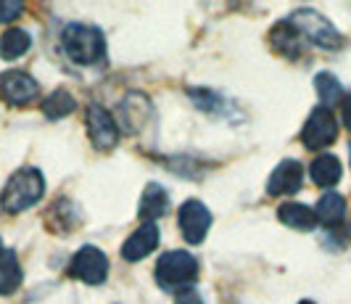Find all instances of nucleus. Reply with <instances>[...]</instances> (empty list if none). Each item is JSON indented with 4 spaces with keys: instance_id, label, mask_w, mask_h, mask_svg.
<instances>
[{
    "instance_id": "nucleus-10",
    "label": "nucleus",
    "mask_w": 351,
    "mask_h": 304,
    "mask_svg": "<svg viewBox=\"0 0 351 304\" xmlns=\"http://www.w3.org/2000/svg\"><path fill=\"white\" fill-rule=\"evenodd\" d=\"M301 183H304V167H301V161L282 159L272 169L269 180H267V194L269 196H291V194L299 191Z\"/></svg>"
},
{
    "instance_id": "nucleus-19",
    "label": "nucleus",
    "mask_w": 351,
    "mask_h": 304,
    "mask_svg": "<svg viewBox=\"0 0 351 304\" xmlns=\"http://www.w3.org/2000/svg\"><path fill=\"white\" fill-rule=\"evenodd\" d=\"M77 108V101L69 90H53L51 95L43 101V114L48 119H61V117H69L71 111Z\"/></svg>"
},
{
    "instance_id": "nucleus-21",
    "label": "nucleus",
    "mask_w": 351,
    "mask_h": 304,
    "mask_svg": "<svg viewBox=\"0 0 351 304\" xmlns=\"http://www.w3.org/2000/svg\"><path fill=\"white\" fill-rule=\"evenodd\" d=\"M24 11V5L19 0H0V24H11L19 14Z\"/></svg>"
},
{
    "instance_id": "nucleus-6",
    "label": "nucleus",
    "mask_w": 351,
    "mask_h": 304,
    "mask_svg": "<svg viewBox=\"0 0 351 304\" xmlns=\"http://www.w3.org/2000/svg\"><path fill=\"white\" fill-rule=\"evenodd\" d=\"M335 138H338V122H335L333 111L325 106H317L309 114L304 130H301V143L309 151H319V148H328Z\"/></svg>"
},
{
    "instance_id": "nucleus-24",
    "label": "nucleus",
    "mask_w": 351,
    "mask_h": 304,
    "mask_svg": "<svg viewBox=\"0 0 351 304\" xmlns=\"http://www.w3.org/2000/svg\"><path fill=\"white\" fill-rule=\"evenodd\" d=\"M299 304H315V302H309V299H304V302H299Z\"/></svg>"
},
{
    "instance_id": "nucleus-8",
    "label": "nucleus",
    "mask_w": 351,
    "mask_h": 304,
    "mask_svg": "<svg viewBox=\"0 0 351 304\" xmlns=\"http://www.w3.org/2000/svg\"><path fill=\"white\" fill-rule=\"evenodd\" d=\"M40 88H37L35 77L19 69H8L0 74V98L8 101L11 106H24L29 101H35Z\"/></svg>"
},
{
    "instance_id": "nucleus-26",
    "label": "nucleus",
    "mask_w": 351,
    "mask_h": 304,
    "mask_svg": "<svg viewBox=\"0 0 351 304\" xmlns=\"http://www.w3.org/2000/svg\"><path fill=\"white\" fill-rule=\"evenodd\" d=\"M349 156H351V145H349Z\"/></svg>"
},
{
    "instance_id": "nucleus-12",
    "label": "nucleus",
    "mask_w": 351,
    "mask_h": 304,
    "mask_svg": "<svg viewBox=\"0 0 351 304\" xmlns=\"http://www.w3.org/2000/svg\"><path fill=\"white\" fill-rule=\"evenodd\" d=\"M304 43H306V40L301 37V32L291 21L275 24L272 32H269V45H272V51L285 56V58H291V61H296L299 56H304Z\"/></svg>"
},
{
    "instance_id": "nucleus-16",
    "label": "nucleus",
    "mask_w": 351,
    "mask_h": 304,
    "mask_svg": "<svg viewBox=\"0 0 351 304\" xmlns=\"http://www.w3.org/2000/svg\"><path fill=\"white\" fill-rule=\"evenodd\" d=\"M309 175H312L315 185H319V188H333L335 183L341 180V175H343V169H341L338 156H333V154H322V156H317V159L312 161Z\"/></svg>"
},
{
    "instance_id": "nucleus-15",
    "label": "nucleus",
    "mask_w": 351,
    "mask_h": 304,
    "mask_svg": "<svg viewBox=\"0 0 351 304\" xmlns=\"http://www.w3.org/2000/svg\"><path fill=\"white\" fill-rule=\"evenodd\" d=\"M278 217H280L282 225H288L293 231H312L317 225L315 209H309L306 204H299V201H285V204H280Z\"/></svg>"
},
{
    "instance_id": "nucleus-9",
    "label": "nucleus",
    "mask_w": 351,
    "mask_h": 304,
    "mask_svg": "<svg viewBox=\"0 0 351 304\" xmlns=\"http://www.w3.org/2000/svg\"><path fill=\"white\" fill-rule=\"evenodd\" d=\"M88 135L95 148L108 151L119 143V125L117 119L98 104H90L88 106Z\"/></svg>"
},
{
    "instance_id": "nucleus-4",
    "label": "nucleus",
    "mask_w": 351,
    "mask_h": 304,
    "mask_svg": "<svg viewBox=\"0 0 351 304\" xmlns=\"http://www.w3.org/2000/svg\"><path fill=\"white\" fill-rule=\"evenodd\" d=\"M288 21L299 30L304 40H309L312 45L322 48V51H338V48H343V35L322 14H317L312 8H299Z\"/></svg>"
},
{
    "instance_id": "nucleus-25",
    "label": "nucleus",
    "mask_w": 351,
    "mask_h": 304,
    "mask_svg": "<svg viewBox=\"0 0 351 304\" xmlns=\"http://www.w3.org/2000/svg\"><path fill=\"white\" fill-rule=\"evenodd\" d=\"M0 254H3V241H0Z\"/></svg>"
},
{
    "instance_id": "nucleus-1",
    "label": "nucleus",
    "mask_w": 351,
    "mask_h": 304,
    "mask_svg": "<svg viewBox=\"0 0 351 304\" xmlns=\"http://www.w3.org/2000/svg\"><path fill=\"white\" fill-rule=\"evenodd\" d=\"M45 194V178L37 167H24L14 172L3 194H0V207L8 212V215H19V212H27L29 207H35L37 201Z\"/></svg>"
},
{
    "instance_id": "nucleus-14",
    "label": "nucleus",
    "mask_w": 351,
    "mask_h": 304,
    "mask_svg": "<svg viewBox=\"0 0 351 304\" xmlns=\"http://www.w3.org/2000/svg\"><path fill=\"white\" fill-rule=\"evenodd\" d=\"M317 222L325 225V228H338L343 220H346V198L335 191H328L325 196L317 201Z\"/></svg>"
},
{
    "instance_id": "nucleus-2",
    "label": "nucleus",
    "mask_w": 351,
    "mask_h": 304,
    "mask_svg": "<svg viewBox=\"0 0 351 304\" xmlns=\"http://www.w3.org/2000/svg\"><path fill=\"white\" fill-rule=\"evenodd\" d=\"M61 45L74 64L93 67L106 58V37L98 27L90 24H66L61 32Z\"/></svg>"
},
{
    "instance_id": "nucleus-11",
    "label": "nucleus",
    "mask_w": 351,
    "mask_h": 304,
    "mask_svg": "<svg viewBox=\"0 0 351 304\" xmlns=\"http://www.w3.org/2000/svg\"><path fill=\"white\" fill-rule=\"evenodd\" d=\"M156 246H158V228L154 222H143L141 228L124 241L122 257L127 262H141L151 251H156Z\"/></svg>"
},
{
    "instance_id": "nucleus-7",
    "label": "nucleus",
    "mask_w": 351,
    "mask_h": 304,
    "mask_svg": "<svg viewBox=\"0 0 351 304\" xmlns=\"http://www.w3.org/2000/svg\"><path fill=\"white\" fill-rule=\"evenodd\" d=\"M177 222H180V231H182V238L188 244H201L206 238V233L211 228V212L209 207L198 198H188L180 212H177Z\"/></svg>"
},
{
    "instance_id": "nucleus-13",
    "label": "nucleus",
    "mask_w": 351,
    "mask_h": 304,
    "mask_svg": "<svg viewBox=\"0 0 351 304\" xmlns=\"http://www.w3.org/2000/svg\"><path fill=\"white\" fill-rule=\"evenodd\" d=\"M167 212H169V194H167L158 183H148L141 196V209H138L141 220L154 222V220L164 217Z\"/></svg>"
},
{
    "instance_id": "nucleus-5",
    "label": "nucleus",
    "mask_w": 351,
    "mask_h": 304,
    "mask_svg": "<svg viewBox=\"0 0 351 304\" xmlns=\"http://www.w3.org/2000/svg\"><path fill=\"white\" fill-rule=\"evenodd\" d=\"M69 272L71 278H77L88 286H101L108 278V259L98 246H82L71 257Z\"/></svg>"
},
{
    "instance_id": "nucleus-23",
    "label": "nucleus",
    "mask_w": 351,
    "mask_h": 304,
    "mask_svg": "<svg viewBox=\"0 0 351 304\" xmlns=\"http://www.w3.org/2000/svg\"><path fill=\"white\" fill-rule=\"evenodd\" d=\"M341 119H343V125L351 130V93L343 95V101H341Z\"/></svg>"
},
{
    "instance_id": "nucleus-20",
    "label": "nucleus",
    "mask_w": 351,
    "mask_h": 304,
    "mask_svg": "<svg viewBox=\"0 0 351 304\" xmlns=\"http://www.w3.org/2000/svg\"><path fill=\"white\" fill-rule=\"evenodd\" d=\"M315 88H317V95H319V101H322V106L325 108H330L343 101V88H341V82H338L335 74L319 72L315 77Z\"/></svg>"
},
{
    "instance_id": "nucleus-3",
    "label": "nucleus",
    "mask_w": 351,
    "mask_h": 304,
    "mask_svg": "<svg viewBox=\"0 0 351 304\" xmlns=\"http://www.w3.org/2000/svg\"><path fill=\"white\" fill-rule=\"evenodd\" d=\"M198 278V259L191 251L172 249L161 254L156 262V283L161 291H182L193 286Z\"/></svg>"
},
{
    "instance_id": "nucleus-18",
    "label": "nucleus",
    "mask_w": 351,
    "mask_h": 304,
    "mask_svg": "<svg viewBox=\"0 0 351 304\" xmlns=\"http://www.w3.org/2000/svg\"><path fill=\"white\" fill-rule=\"evenodd\" d=\"M19 283H21L19 257L11 249H3V254H0V296L3 294H14Z\"/></svg>"
},
{
    "instance_id": "nucleus-17",
    "label": "nucleus",
    "mask_w": 351,
    "mask_h": 304,
    "mask_svg": "<svg viewBox=\"0 0 351 304\" xmlns=\"http://www.w3.org/2000/svg\"><path fill=\"white\" fill-rule=\"evenodd\" d=\"M29 48H32V35L27 30L11 27L0 35V58H5V61H14L19 56H24Z\"/></svg>"
},
{
    "instance_id": "nucleus-22",
    "label": "nucleus",
    "mask_w": 351,
    "mask_h": 304,
    "mask_svg": "<svg viewBox=\"0 0 351 304\" xmlns=\"http://www.w3.org/2000/svg\"><path fill=\"white\" fill-rule=\"evenodd\" d=\"M175 304H204V299H201V294L193 286H188L175 294Z\"/></svg>"
}]
</instances>
